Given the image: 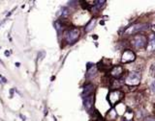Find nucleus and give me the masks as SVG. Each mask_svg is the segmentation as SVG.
Returning a JSON list of instances; mask_svg holds the SVG:
<instances>
[{
	"instance_id": "nucleus-15",
	"label": "nucleus",
	"mask_w": 155,
	"mask_h": 121,
	"mask_svg": "<svg viewBox=\"0 0 155 121\" xmlns=\"http://www.w3.org/2000/svg\"><path fill=\"white\" fill-rule=\"evenodd\" d=\"M149 72H150V75H151L152 77H155V63H153L152 66H150Z\"/></svg>"
},
{
	"instance_id": "nucleus-10",
	"label": "nucleus",
	"mask_w": 155,
	"mask_h": 121,
	"mask_svg": "<svg viewBox=\"0 0 155 121\" xmlns=\"http://www.w3.org/2000/svg\"><path fill=\"white\" fill-rule=\"evenodd\" d=\"M94 86L91 85V84H88V85H86L84 87V91H83V97H86L88 95H91L93 94L94 92Z\"/></svg>"
},
{
	"instance_id": "nucleus-9",
	"label": "nucleus",
	"mask_w": 155,
	"mask_h": 121,
	"mask_svg": "<svg viewBox=\"0 0 155 121\" xmlns=\"http://www.w3.org/2000/svg\"><path fill=\"white\" fill-rule=\"evenodd\" d=\"M97 73V66H95V64H92V63H88L87 66V73H86V77L91 79L93 78L95 75H96Z\"/></svg>"
},
{
	"instance_id": "nucleus-3",
	"label": "nucleus",
	"mask_w": 155,
	"mask_h": 121,
	"mask_svg": "<svg viewBox=\"0 0 155 121\" xmlns=\"http://www.w3.org/2000/svg\"><path fill=\"white\" fill-rule=\"evenodd\" d=\"M80 36H81V31L79 28H72V29H69L68 31L65 32L64 38L68 43L73 44L79 40Z\"/></svg>"
},
{
	"instance_id": "nucleus-16",
	"label": "nucleus",
	"mask_w": 155,
	"mask_h": 121,
	"mask_svg": "<svg viewBox=\"0 0 155 121\" xmlns=\"http://www.w3.org/2000/svg\"><path fill=\"white\" fill-rule=\"evenodd\" d=\"M151 90L155 92V82H153V83L151 84Z\"/></svg>"
},
{
	"instance_id": "nucleus-6",
	"label": "nucleus",
	"mask_w": 155,
	"mask_h": 121,
	"mask_svg": "<svg viewBox=\"0 0 155 121\" xmlns=\"http://www.w3.org/2000/svg\"><path fill=\"white\" fill-rule=\"evenodd\" d=\"M136 60V54L131 49H125L121 56L122 63H129Z\"/></svg>"
},
{
	"instance_id": "nucleus-12",
	"label": "nucleus",
	"mask_w": 155,
	"mask_h": 121,
	"mask_svg": "<svg viewBox=\"0 0 155 121\" xmlns=\"http://www.w3.org/2000/svg\"><path fill=\"white\" fill-rule=\"evenodd\" d=\"M133 118H134V113L130 109H128L125 111L124 115H123L122 121H134Z\"/></svg>"
},
{
	"instance_id": "nucleus-13",
	"label": "nucleus",
	"mask_w": 155,
	"mask_h": 121,
	"mask_svg": "<svg viewBox=\"0 0 155 121\" xmlns=\"http://www.w3.org/2000/svg\"><path fill=\"white\" fill-rule=\"evenodd\" d=\"M95 23H96V19H95V18H93V19H91L90 21H89V23L87 25H86V27H85V31L86 32H89V31H91L93 29V27L95 26Z\"/></svg>"
},
{
	"instance_id": "nucleus-7",
	"label": "nucleus",
	"mask_w": 155,
	"mask_h": 121,
	"mask_svg": "<svg viewBox=\"0 0 155 121\" xmlns=\"http://www.w3.org/2000/svg\"><path fill=\"white\" fill-rule=\"evenodd\" d=\"M93 104H94V93L88 95L86 97H84V108L87 110L88 111H92L93 109Z\"/></svg>"
},
{
	"instance_id": "nucleus-4",
	"label": "nucleus",
	"mask_w": 155,
	"mask_h": 121,
	"mask_svg": "<svg viewBox=\"0 0 155 121\" xmlns=\"http://www.w3.org/2000/svg\"><path fill=\"white\" fill-rule=\"evenodd\" d=\"M140 83H141V74L136 71L129 72L125 79V84L127 86H130V87L139 86Z\"/></svg>"
},
{
	"instance_id": "nucleus-5",
	"label": "nucleus",
	"mask_w": 155,
	"mask_h": 121,
	"mask_svg": "<svg viewBox=\"0 0 155 121\" xmlns=\"http://www.w3.org/2000/svg\"><path fill=\"white\" fill-rule=\"evenodd\" d=\"M149 25L147 23H135V24L129 26L128 28L126 29L125 31V35L126 36H131V35H134V34H137L139 33L141 31H144L145 29H147V27Z\"/></svg>"
},
{
	"instance_id": "nucleus-11",
	"label": "nucleus",
	"mask_w": 155,
	"mask_h": 121,
	"mask_svg": "<svg viewBox=\"0 0 155 121\" xmlns=\"http://www.w3.org/2000/svg\"><path fill=\"white\" fill-rule=\"evenodd\" d=\"M97 67L100 69V70H102V71H104V70H109V69H112V63H111V60L108 63H105V60L104 59L98 63Z\"/></svg>"
},
{
	"instance_id": "nucleus-1",
	"label": "nucleus",
	"mask_w": 155,
	"mask_h": 121,
	"mask_svg": "<svg viewBox=\"0 0 155 121\" xmlns=\"http://www.w3.org/2000/svg\"><path fill=\"white\" fill-rule=\"evenodd\" d=\"M147 37L144 34H138L131 40V44L135 49H144L147 46Z\"/></svg>"
},
{
	"instance_id": "nucleus-19",
	"label": "nucleus",
	"mask_w": 155,
	"mask_h": 121,
	"mask_svg": "<svg viewBox=\"0 0 155 121\" xmlns=\"http://www.w3.org/2000/svg\"><path fill=\"white\" fill-rule=\"evenodd\" d=\"M154 111H155V106H154Z\"/></svg>"
},
{
	"instance_id": "nucleus-18",
	"label": "nucleus",
	"mask_w": 155,
	"mask_h": 121,
	"mask_svg": "<svg viewBox=\"0 0 155 121\" xmlns=\"http://www.w3.org/2000/svg\"><path fill=\"white\" fill-rule=\"evenodd\" d=\"M152 44H153V45H155V36L152 38Z\"/></svg>"
},
{
	"instance_id": "nucleus-8",
	"label": "nucleus",
	"mask_w": 155,
	"mask_h": 121,
	"mask_svg": "<svg viewBox=\"0 0 155 121\" xmlns=\"http://www.w3.org/2000/svg\"><path fill=\"white\" fill-rule=\"evenodd\" d=\"M123 72H124V69H123L121 66H115L111 69L110 74L112 78H115L117 80V79H119L123 75Z\"/></svg>"
},
{
	"instance_id": "nucleus-17",
	"label": "nucleus",
	"mask_w": 155,
	"mask_h": 121,
	"mask_svg": "<svg viewBox=\"0 0 155 121\" xmlns=\"http://www.w3.org/2000/svg\"><path fill=\"white\" fill-rule=\"evenodd\" d=\"M150 29H151V31L153 32V33H155V25H152L151 27H150Z\"/></svg>"
},
{
	"instance_id": "nucleus-14",
	"label": "nucleus",
	"mask_w": 155,
	"mask_h": 121,
	"mask_svg": "<svg viewBox=\"0 0 155 121\" xmlns=\"http://www.w3.org/2000/svg\"><path fill=\"white\" fill-rule=\"evenodd\" d=\"M61 15L63 17L67 16L68 15H69V10H68L67 8H62V12H61Z\"/></svg>"
},
{
	"instance_id": "nucleus-2",
	"label": "nucleus",
	"mask_w": 155,
	"mask_h": 121,
	"mask_svg": "<svg viewBox=\"0 0 155 121\" xmlns=\"http://www.w3.org/2000/svg\"><path fill=\"white\" fill-rule=\"evenodd\" d=\"M124 98V92L119 90H112L108 94V101L111 106H115Z\"/></svg>"
}]
</instances>
